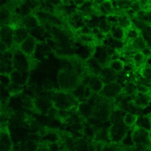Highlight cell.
I'll use <instances>...</instances> for the list:
<instances>
[{"instance_id": "obj_1", "label": "cell", "mask_w": 151, "mask_h": 151, "mask_svg": "<svg viewBox=\"0 0 151 151\" xmlns=\"http://www.w3.org/2000/svg\"><path fill=\"white\" fill-rule=\"evenodd\" d=\"M57 84L61 91L70 93L81 83V79L74 72L69 61L63 65L57 74Z\"/></svg>"}, {"instance_id": "obj_2", "label": "cell", "mask_w": 151, "mask_h": 151, "mask_svg": "<svg viewBox=\"0 0 151 151\" xmlns=\"http://www.w3.org/2000/svg\"><path fill=\"white\" fill-rule=\"evenodd\" d=\"M114 110V100L102 97L99 93L94 95V106L92 117L101 122L109 120Z\"/></svg>"}, {"instance_id": "obj_3", "label": "cell", "mask_w": 151, "mask_h": 151, "mask_svg": "<svg viewBox=\"0 0 151 151\" xmlns=\"http://www.w3.org/2000/svg\"><path fill=\"white\" fill-rule=\"evenodd\" d=\"M50 96L53 107L59 110L69 111L74 109L78 102L70 93L50 91Z\"/></svg>"}, {"instance_id": "obj_4", "label": "cell", "mask_w": 151, "mask_h": 151, "mask_svg": "<svg viewBox=\"0 0 151 151\" xmlns=\"http://www.w3.org/2000/svg\"><path fill=\"white\" fill-rule=\"evenodd\" d=\"M132 147L136 149L151 151V135L150 132L137 126L131 129Z\"/></svg>"}, {"instance_id": "obj_5", "label": "cell", "mask_w": 151, "mask_h": 151, "mask_svg": "<svg viewBox=\"0 0 151 151\" xmlns=\"http://www.w3.org/2000/svg\"><path fill=\"white\" fill-rule=\"evenodd\" d=\"M132 128L126 126L124 122L111 124L108 128L107 137L109 140L113 143H122Z\"/></svg>"}, {"instance_id": "obj_6", "label": "cell", "mask_w": 151, "mask_h": 151, "mask_svg": "<svg viewBox=\"0 0 151 151\" xmlns=\"http://www.w3.org/2000/svg\"><path fill=\"white\" fill-rule=\"evenodd\" d=\"M13 51V63L14 70L22 72H29L30 63L29 57L20 48L14 49Z\"/></svg>"}, {"instance_id": "obj_7", "label": "cell", "mask_w": 151, "mask_h": 151, "mask_svg": "<svg viewBox=\"0 0 151 151\" xmlns=\"http://www.w3.org/2000/svg\"><path fill=\"white\" fill-rule=\"evenodd\" d=\"M34 110L40 114L47 115L48 111L53 107L50 96V91L47 95L38 96L33 99Z\"/></svg>"}, {"instance_id": "obj_8", "label": "cell", "mask_w": 151, "mask_h": 151, "mask_svg": "<svg viewBox=\"0 0 151 151\" xmlns=\"http://www.w3.org/2000/svg\"><path fill=\"white\" fill-rule=\"evenodd\" d=\"M13 51L10 49L1 53V74L9 76L14 70Z\"/></svg>"}, {"instance_id": "obj_9", "label": "cell", "mask_w": 151, "mask_h": 151, "mask_svg": "<svg viewBox=\"0 0 151 151\" xmlns=\"http://www.w3.org/2000/svg\"><path fill=\"white\" fill-rule=\"evenodd\" d=\"M35 15L42 26L46 25L59 27L62 25L61 19L53 14L40 11L35 13Z\"/></svg>"}, {"instance_id": "obj_10", "label": "cell", "mask_w": 151, "mask_h": 151, "mask_svg": "<svg viewBox=\"0 0 151 151\" xmlns=\"http://www.w3.org/2000/svg\"><path fill=\"white\" fill-rule=\"evenodd\" d=\"M81 82L95 93H99L104 86L99 76L89 73H87L82 78Z\"/></svg>"}, {"instance_id": "obj_11", "label": "cell", "mask_w": 151, "mask_h": 151, "mask_svg": "<svg viewBox=\"0 0 151 151\" xmlns=\"http://www.w3.org/2000/svg\"><path fill=\"white\" fill-rule=\"evenodd\" d=\"M122 87L117 82L105 85L99 94L109 100H114L119 96L122 91Z\"/></svg>"}, {"instance_id": "obj_12", "label": "cell", "mask_w": 151, "mask_h": 151, "mask_svg": "<svg viewBox=\"0 0 151 151\" xmlns=\"http://www.w3.org/2000/svg\"><path fill=\"white\" fill-rule=\"evenodd\" d=\"M51 47L45 42H38L33 53V58L38 61L45 60L52 52Z\"/></svg>"}, {"instance_id": "obj_13", "label": "cell", "mask_w": 151, "mask_h": 151, "mask_svg": "<svg viewBox=\"0 0 151 151\" xmlns=\"http://www.w3.org/2000/svg\"><path fill=\"white\" fill-rule=\"evenodd\" d=\"M14 29L9 25L1 26V42L4 44L9 50L14 46Z\"/></svg>"}, {"instance_id": "obj_14", "label": "cell", "mask_w": 151, "mask_h": 151, "mask_svg": "<svg viewBox=\"0 0 151 151\" xmlns=\"http://www.w3.org/2000/svg\"><path fill=\"white\" fill-rule=\"evenodd\" d=\"M70 93L80 102H86L93 94V92L83 84L81 83Z\"/></svg>"}, {"instance_id": "obj_15", "label": "cell", "mask_w": 151, "mask_h": 151, "mask_svg": "<svg viewBox=\"0 0 151 151\" xmlns=\"http://www.w3.org/2000/svg\"><path fill=\"white\" fill-rule=\"evenodd\" d=\"M151 102V95L150 92L147 94L137 93L131 101L133 107L138 110H141L149 106Z\"/></svg>"}, {"instance_id": "obj_16", "label": "cell", "mask_w": 151, "mask_h": 151, "mask_svg": "<svg viewBox=\"0 0 151 151\" xmlns=\"http://www.w3.org/2000/svg\"><path fill=\"white\" fill-rule=\"evenodd\" d=\"M71 67L74 72L79 77L80 79L88 73L86 66L85 62L76 57H70L69 59Z\"/></svg>"}, {"instance_id": "obj_17", "label": "cell", "mask_w": 151, "mask_h": 151, "mask_svg": "<svg viewBox=\"0 0 151 151\" xmlns=\"http://www.w3.org/2000/svg\"><path fill=\"white\" fill-rule=\"evenodd\" d=\"M118 73L114 71L109 67L102 68L99 77L104 85L116 82Z\"/></svg>"}, {"instance_id": "obj_18", "label": "cell", "mask_w": 151, "mask_h": 151, "mask_svg": "<svg viewBox=\"0 0 151 151\" xmlns=\"http://www.w3.org/2000/svg\"><path fill=\"white\" fill-rule=\"evenodd\" d=\"M29 75L30 71L22 73L14 70L9 75L11 83L23 87L28 83Z\"/></svg>"}, {"instance_id": "obj_19", "label": "cell", "mask_w": 151, "mask_h": 151, "mask_svg": "<svg viewBox=\"0 0 151 151\" xmlns=\"http://www.w3.org/2000/svg\"><path fill=\"white\" fill-rule=\"evenodd\" d=\"M38 42L35 38L30 35L19 47L27 56L30 57L34 53Z\"/></svg>"}, {"instance_id": "obj_20", "label": "cell", "mask_w": 151, "mask_h": 151, "mask_svg": "<svg viewBox=\"0 0 151 151\" xmlns=\"http://www.w3.org/2000/svg\"><path fill=\"white\" fill-rule=\"evenodd\" d=\"M75 56L85 62L91 58L92 52V48L87 44H83L74 47Z\"/></svg>"}, {"instance_id": "obj_21", "label": "cell", "mask_w": 151, "mask_h": 151, "mask_svg": "<svg viewBox=\"0 0 151 151\" xmlns=\"http://www.w3.org/2000/svg\"><path fill=\"white\" fill-rule=\"evenodd\" d=\"M29 31L24 27L18 26L14 29V46H19L29 36Z\"/></svg>"}, {"instance_id": "obj_22", "label": "cell", "mask_w": 151, "mask_h": 151, "mask_svg": "<svg viewBox=\"0 0 151 151\" xmlns=\"http://www.w3.org/2000/svg\"><path fill=\"white\" fill-rule=\"evenodd\" d=\"M93 106L89 101L80 102L78 105V112L82 118L88 120L92 116Z\"/></svg>"}, {"instance_id": "obj_23", "label": "cell", "mask_w": 151, "mask_h": 151, "mask_svg": "<svg viewBox=\"0 0 151 151\" xmlns=\"http://www.w3.org/2000/svg\"><path fill=\"white\" fill-rule=\"evenodd\" d=\"M37 17L34 14H32L21 19L20 26L24 27L28 31L40 25Z\"/></svg>"}, {"instance_id": "obj_24", "label": "cell", "mask_w": 151, "mask_h": 151, "mask_svg": "<svg viewBox=\"0 0 151 151\" xmlns=\"http://www.w3.org/2000/svg\"><path fill=\"white\" fill-rule=\"evenodd\" d=\"M87 72L89 74L99 76L103 67L93 58L91 57L85 61Z\"/></svg>"}, {"instance_id": "obj_25", "label": "cell", "mask_w": 151, "mask_h": 151, "mask_svg": "<svg viewBox=\"0 0 151 151\" xmlns=\"http://www.w3.org/2000/svg\"><path fill=\"white\" fill-rule=\"evenodd\" d=\"M101 151H132L131 146L123 142L120 143L109 142L103 144Z\"/></svg>"}, {"instance_id": "obj_26", "label": "cell", "mask_w": 151, "mask_h": 151, "mask_svg": "<svg viewBox=\"0 0 151 151\" xmlns=\"http://www.w3.org/2000/svg\"><path fill=\"white\" fill-rule=\"evenodd\" d=\"M93 57L103 67L108 62L110 57L107 54L105 47L102 46H98L95 49Z\"/></svg>"}, {"instance_id": "obj_27", "label": "cell", "mask_w": 151, "mask_h": 151, "mask_svg": "<svg viewBox=\"0 0 151 151\" xmlns=\"http://www.w3.org/2000/svg\"><path fill=\"white\" fill-rule=\"evenodd\" d=\"M0 141L1 151H11L13 144L10 135L7 132L1 131Z\"/></svg>"}, {"instance_id": "obj_28", "label": "cell", "mask_w": 151, "mask_h": 151, "mask_svg": "<svg viewBox=\"0 0 151 151\" xmlns=\"http://www.w3.org/2000/svg\"><path fill=\"white\" fill-rule=\"evenodd\" d=\"M29 32L30 35L35 38L38 42H44L47 36V32L45 28L40 24L29 31Z\"/></svg>"}, {"instance_id": "obj_29", "label": "cell", "mask_w": 151, "mask_h": 151, "mask_svg": "<svg viewBox=\"0 0 151 151\" xmlns=\"http://www.w3.org/2000/svg\"><path fill=\"white\" fill-rule=\"evenodd\" d=\"M134 126H137L151 132V122L147 115H139Z\"/></svg>"}, {"instance_id": "obj_30", "label": "cell", "mask_w": 151, "mask_h": 151, "mask_svg": "<svg viewBox=\"0 0 151 151\" xmlns=\"http://www.w3.org/2000/svg\"><path fill=\"white\" fill-rule=\"evenodd\" d=\"M69 19L70 24L76 29L83 28L86 24L83 17L78 13H76L70 17Z\"/></svg>"}, {"instance_id": "obj_31", "label": "cell", "mask_w": 151, "mask_h": 151, "mask_svg": "<svg viewBox=\"0 0 151 151\" xmlns=\"http://www.w3.org/2000/svg\"><path fill=\"white\" fill-rule=\"evenodd\" d=\"M127 113L122 110H113L109 117L110 123L112 124L124 122V118Z\"/></svg>"}, {"instance_id": "obj_32", "label": "cell", "mask_w": 151, "mask_h": 151, "mask_svg": "<svg viewBox=\"0 0 151 151\" xmlns=\"http://www.w3.org/2000/svg\"><path fill=\"white\" fill-rule=\"evenodd\" d=\"M137 93V84L132 82H129L123 88L121 93L126 97H130L134 96Z\"/></svg>"}, {"instance_id": "obj_33", "label": "cell", "mask_w": 151, "mask_h": 151, "mask_svg": "<svg viewBox=\"0 0 151 151\" xmlns=\"http://www.w3.org/2000/svg\"><path fill=\"white\" fill-rule=\"evenodd\" d=\"M43 139L48 144H57L59 140L58 133L55 131H47L43 136Z\"/></svg>"}, {"instance_id": "obj_34", "label": "cell", "mask_w": 151, "mask_h": 151, "mask_svg": "<svg viewBox=\"0 0 151 151\" xmlns=\"http://www.w3.org/2000/svg\"><path fill=\"white\" fill-rule=\"evenodd\" d=\"M75 148L76 151H81L89 148L91 143H89L86 139L78 138L74 139Z\"/></svg>"}, {"instance_id": "obj_35", "label": "cell", "mask_w": 151, "mask_h": 151, "mask_svg": "<svg viewBox=\"0 0 151 151\" xmlns=\"http://www.w3.org/2000/svg\"><path fill=\"white\" fill-rule=\"evenodd\" d=\"M101 14L109 15L113 11V4L109 1H102L99 5Z\"/></svg>"}, {"instance_id": "obj_36", "label": "cell", "mask_w": 151, "mask_h": 151, "mask_svg": "<svg viewBox=\"0 0 151 151\" xmlns=\"http://www.w3.org/2000/svg\"><path fill=\"white\" fill-rule=\"evenodd\" d=\"M138 115L127 113L124 118V123L128 127H132L137 122Z\"/></svg>"}, {"instance_id": "obj_37", "label": "cell", "mask_w": 151, "mask_h": 151, "mask_svg": "<svg viewBox=\"0 0 151 151\" xmlns=\"http://www.w3.org/2000/svg\"><path fill=\"white\" fill-rule=\"evenodd\" d=\"M98 27L100 32L103 34H108L112 30V25L110 22L105 19L101 21Z\"/></svg>"}, {"instance_id": "obj_38", "label": "cell", "mask_w": 151, "mask_h": 151, "mask_svg": "<svg viewBox=\"0 0 151 151\" xmlns=\"http://www.w3.org/2000/svg\"><path fill=\"white\" fill-rule=\"evenodd\" d=\"M109 67L116 73H119L123 70L124 67V63L121 60H114L110 63Z\"/></svg>"}, {"instance_id": "obj_39", "label": "cell", "mask_w": 151, "mask_h": 151, "mask_svg": "<svg viewBox=\"0 0 151 151\" xmlns=\"http://www.w3.org/2000/svg\"><path fill=\"white\" fill-rule=\"evenodd\" d=\"M1 105H5L9 101L11 94L7 87L1 85Z\"/></svg>"}, {"instance_id": "obj_40", "label": "cell", "mask_w": 151, "mask_h": 151, "mask_svg": "<svg viewBox=\"0 0 151 151\" xmlns=\"http://www.w3.org/2000/svg\"><path fill=\"white\" fill-rule=\"evenodd\" d=\"M133 47L137 50L144 51L146 48V45L144 39L141 37H138L133 41Z\"/></svg>"}, {"instance_id": "obj_41", "label": "cell", "mask_w": 151, "mask_h": 151, "mask_svg": "<svg viewBox=\"0 0 151 151\" xmlns=\"http://www.w3.org/2000/svg\"><path fill=\"white\" fill-rule=\"evenodd\" d=\"M133 59L136 65L141 66L145 62L146 57L142 52H139L134 55Z\"/></svg>"}, {"instance_id": "obj_42", "label": "cell", "mask_w": 151, "mask_h": 151, "mask_svg": "<svg viewBox=\"0 0 151 151\" xmlns=\"http://www.w3.org/2000/svg\"><path fill=\"white\" fill-rule=\"evenodd\" d=\"M112 36L114 39L121 40L123 38L124 32L122 28L116 27L112 32Z\"/></svg>"}, {"instance_id": "obj_43", "label": "cell", "mask_w": 151, "mask_h": 151, "mask_svg": "<svg viewBox=\"0 0 151 151\" xmlns=\"http://www.w3.org/2000/svg\"><path fill=\"white\" fill-rule=\"evenodd\" d=\"M118 25L122 29H126L130 26L131 23L129 20L126 17H122L118 18Z\"/></svg>"}, {"instance_id": "obj_44", "label": "cell", "mask_w": 151, "mask_h": 151, "mask_svg": "<svg viewBox=\"0 0 151 151\" xmlns=\"http://www.w3.org/2000/svg\"><path fill=\"white\" fill-rule=\"evenodd\" d=\"M105 143H100L93 140L89 146L88 151H101L102 146Z\"/></svg>"}, {"instance_id": "obj_45", "label": "cell", "mask_w": 151, "mask_h": 151, "mask_svg": "<svg viewBox=\"0 0 151 151\" xmlns=\"http://www.w3.org/2000/svg\"><path fill=\"white\" fill-rule=\"evenodd\" d=\"M142 77L147 80H151V67L148 66L143 67L140 71Z\"/></svg>"}, {"instance_id": "obj_46", "label": "cell", "mask_w": 151, "mask_h": 151, "mask_svg": "<svg viewBox=\"0 0 151 151\" xmlns=\"http://www.w3.org/2000/svg\"><path fill=\"white\" fill-rule=\"evenodd\" d=\"M100 22L99 18L97 17H93L88 21V22L86 24V25L90 28H96L99 27Z\"/></svg>"}, {"instance_id": "obj_47", "label": "cell", "mask_w": 151, "mask_h": 151, "mask_svg": "<svg viewBox=\"0 0 151 151\" xmlns=\"http://www.w3.org/2000/svg\"><path fill=\"white\" fill-rule=\"evenodd\" d=\"M10 83H11V81H10L9 76L1 74V85L7 88Z\"/></svg>"}, {"instance_id": "obj_48", "label": "cell", "mask_w": 151, "mask_h": 151, "mask_svg": "<svg viewBox=\"0 0 151 151\" xmlns=\"http://www.w3.org/2000/svg\"><path fill=\"white\" fill-rule=\"evenodd\" d=\"M137 92L143 94H147L150 92L149 89L146 86L138 84L137 85Z\"/></svg>"}, {"instance_id": "obj_49", "label": "cell", "mask_w": 151, "mask_h": 151, "mask_svg": "<svg viewBox=\"0 0 151 151\" xmlns=\"http://www.w3.org/2000/svg\"><path fill=\"white\" fill-rule=\"evenodd\" d=\"M137 35L138 34L137 31L134 29H130L127 34V36L129 39L131 40H133L136 39L138 37Z\"/></svg>"}, {"instance_id": "obj_50", "label": "cell", "mask_w": 151, "mask_h": 151, "mask_svg": "<svg viewBox=\"0 0 151 151\" xmlns=\"http://www.w3.org/2000/svg\"><path fill=\"white\" fill-rule=\"evenodd\" d=\"M36 151H50L48 146L43 145L40 147Z\"/></svg>"}, {"instance_id": "obj_51", "label": "cell", "mask_w": 151, "mask_h": 151, "mask_svg": "<svg viewBox=\"0 0 151 151\" xmlns=\"http://www.w3.org/2000/svg\"><path fill=\"white\" fill-rule=\"evenodd\" d=\"M147 115H148V116H149V119H150V121H151V113L148 114H147Z\"/></svg>"}, {"instance_id": "obj_52", "label": "cell", "mask_w": 151, "mask_h": 151, "mask_svg": "<svg viewBox=\"0 0 151 151\" xmlns=\"http://www.w3.org/2000/svg\"><path fill=\"white\" fill-rule=\"evenodd\" d=\"M150 93H151V91H150Z\"/></svg>"}, {"instance_id": "obj_53", "label": "cell", "mask_w": 151, "mask_h": 151, "mask_svg": "<svg viewBox=\"0 0 151 151\" xmlns=\"http://www.w3.org/2000/svg\"><path fill=\"white\" fill-rule=\"evenodd\" d=\"M150 133H151V132H150Z\"/></svg>"}]
</instances>
